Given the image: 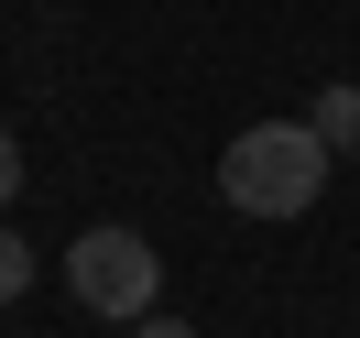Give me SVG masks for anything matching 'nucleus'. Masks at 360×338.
Returning a JSON list of instances; mask_svg holds the SVG:
<instances>
[{"mask_svg":"<svg viewBox=\"0 0 360 338\" xmlns=\"http://www.w3.org/2000/svg\"><path fill=\"white\" fill-rule=\"evenodd\" d=\"M11 186H22V142L0 131V207H11Z\"/></svg>","mask_w":360,"mask_h":338,"instance_id":"39448f33","label":"nucleus"},{"mask_svg":"<svg viewBox=\"0 0 360 338\" xmlns=\"http://www.w3.org/2000/svg\"><path fill=\"white\" fill-rule=\"evenodd\" d=\"M328 175H338V153L316 142V120H251L219 153V197L240 219H306L328 197Z\"/></svg>","mask_w":360,"mask_h":338,"instance_id":"f257e3e1","label":"nucleus"},{"mask_svg":"<svg viewBox=\"0 0 360 338\" xmlns=\"http://www.w3.org/2000/svg\"><path fill=\"white\" fill-rule=\"evenodd\" d=\"M66 284H77V306H88V316L142 327V316H153V294H164V262H153V240H142V229H88V240L66 251Z\"/></svg>","mask_w":360,"mask_h":338,"instance_id":"f03ea898","label":"nucleus"},{"mask_svg":"<svg viewBox=\"0 0 360 338\" xmlns=\"http://www.w3.org/2000/svg\"><path fill=\"white\" fill-rule=\"evenodd\" d=\"M131 338H197V327H175V316H142V327Z\"/></svg>","mask_w":360,"mask_h":338,"instance_id":"423d86ee","label":"nucleus"},{"mask_svg":"<svg viewBox=\"0 0 360 338\" xmlns=\"http://www.w3.org/2000/svg\"><path fill=\"white\" fill-rule=\"evenodd\" d=\"M22 284H33V251L0 229V306H22Z\"/></svg>","mask_w":360,"mask_h":338,"instance_id":"20e7f679","label":"nucleus"},{"mask_svg":"<svg viewBox=\"0 0 360 338\" xmlns=\"http://www.w3.org/2000/svg\"><path fill=\"white\" fill-rule=\"evenodd\" d=\"M316 142H328V153L360 142V88H316Z\"/></svg>","mask_w":360,"mask_h":338,"instance_id":"7ed1b4c3","label":"nucleus"}]
</instances>
